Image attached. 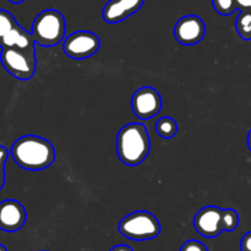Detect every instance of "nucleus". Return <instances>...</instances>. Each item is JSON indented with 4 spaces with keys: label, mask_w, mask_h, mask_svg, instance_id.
Returning a JSON list of instances; mask_svg holds the SVG:
<instances>
[{
    "label": "nucleus",
    "mask_w": 251,
    "mask_h": 251,
    "mask_svg": "<svg viewBox=\"0 0 251 251\" xmlns=\"http://www.w3.org/2000/svg\"><path fill=\"white\" fill-rule=\"evenodd\" d=\"M15 163L26 171H42L55 161V150L48 140L36 135H25L11 146Z\"/></svg>",
    "instance_id": "1"
},
{
    "label": "nucleus",
    "mask_w": 251,
    "mask_h": 251,
    "mask_svg": "<svg viewBox=\"0 0 251 251\" xmlns=\"http://www.w3.org/2000/svg\"><path fill=\"white\" fill-rule=\"evenodd\" d=\"M118 157L124 164L136 167L149 156L151 142L146 126L140 123H130L119 130L117 135Z\"/></svg>",
    "instance_id": "2"
},
{
    "label": "nucleus",
    "mask_w": 251,
    "mask_h": 251,
    "mask_svg": "<svg viewBox=\"0 0 251 251\" xmlns=\"http://www.w3.org/2000/svg\"><path fill=\"white\" fill-rule=\"evenodd\" d=\"M66 24L63 15L56 10H44L34 19L31 34L41 47H53L65 39Z\"/></svg>",
    "instance_id": "3"
},
{
    "label": "nucleus",
    "mask_w": 251,
    "mask_h": 251,
    "mask_svg": "<svg viewBox=\"0 0 251 251\" xmlns=\"http://www.w3.org/2000/svg\"><path fill=\"white\" fill-rule=\"evenodd\" d=\"M120 234L130 240H151L161 233V225L152 213L136 211L125 216L118 226Z\"/></svg>",
    "instance_id": "4"
},
{
    "label": "nucleus",
    "mask_w": 251,
    "mask_h": 251,
    "mask_svg": "<svg viewBox=\"0 0 251 251\" xmlns=\"http://www.w3.org/2000/svg\"><path fill=\"white\" fill-rule=\"evenodd\" d=\"M0 61L7 73L22 81L29 80L36 71V53H28L14 47L1 48Z\"/></svg>",
    "instance_id": "5"
},
{
    "label": "nucleus",
    "mask_w": 251,
    "mask_h": 251,
    "mask_svg": "<svg viewBox=\"0 0 251 251\" xmlns=\"http://www.w3.org/2000/svg\"><path fill=\"white\" fill-rule=\"evenodd\" d=\"M100 37L90 31H77L69 34L63 42V50L74 60H83L100 50Z\"/></svg>",
    "instance_id": "6"
},
{
    "label": "nucleus",
    "mask_w": 251,
    "mask_h": 251,
    "mask_svg": "<svg viewBox=\"0 0 251 251\" xmlns=\"http://www.w3.org/2000/svg\"><path fill=\"white\" fill-rule=\"evenodd\" d=\"M131 108L139 119L147 120L156 117L162 109V98L154 88L141 87L132 95Z\"/></svg>",
    "instance_id": "7"
},
{
    "label": "nucleus",
    "mask_w": 251,
    "mask_h": 251,
    "mask_svg": "<svg viewBox=\"0 0 251 251\" xmlns=\"http://www.w3.org/2000/svg\"><path fill=\"white\" fill-rule=\"evenodd\" d=\"M206 33V26L196 15H188L179 20L174 26V37L184 46H194L202 41Z\"/></svg>",
    "instance_id": "8"
},
{
    "label": "nucleus",
    "mask_w": 251,
    "mask_h": 251,
    "mask_svg": "<svg viewBox=\"0 0 251 251\" xmlns=\"http://www.w3.org/2000/svg\"><path fill=\"white\" fill-rule=\"evenodd\" d=\"M222 208L217 206H206L201 208L194 217L196 232L205 238H216L223 232Z\"/></svg>",
    "instance_id": "9"
},
{
    "label": "nucleus",
    "mask_w": 251,
    "mask_h": 251,
    "mask_svg": "<svg viewBox=\"0 0 251 251\" xmlns=\"http://www.w3.org/2000/svg\"><path fill=\"white\" fill-rule=\"evenodd\" d=\"M26 210L16 200H4L0 202V229L4 232H17L26 223Z\"/></svg>",
    "instance_id": "10"
},
{
    "label": "nucleus",
    "mask_w": 251,
    "mask_h": 251,
    "mask_svg": "<svg viewBox=\"0 0 251 251\" xmlns=\"http://www.w3.org/2000/svg\"><path fill=\"white\" fill-rule=\"evenodd\" d=\"M142 5L144 0H109L103 7V20L108 24H118L139 11Z\"/></svg>",
    "instance_id": "11"
},
{
    "label": "nucleus",
    "mask_w": 251,
    "mask_h": 251,
    "mask_svg": "<svg viewBox=\"0 0 251 251\" xmlns=\"http://www.w3.org/2000/svg\"><path fill=\"white\" fill-rule=\"evenodd\" d=\"M34 44H36V42H34L31 32H27L20 25L15 26L0 42L1 48H11V47H14V48H19L21 50L28 51V53H36Z\"/></svg>",
    "instance_id": "12"
},
{
    "label": "nucleus",
    "mask_w": 251,
    "mask_h": 251,
    "mask_svg": "<svg viewBox=\"0 0 251 251\" xmlns=\"http://www.w3.org/2000/svg\"><path fill=\"white\" fill-rule=\"evenodd\" d=\"M235 28L240 38L251 41V10H243L235 20Z\"/></svg>",
    "instance_id": "13"
},
{
    "label": "nucleus",
    "mask_w": 251,
    "mask_h": 251,
    "mask_svg": "<svg viewBox=\"0 0 251 251\" xmlns=\"http://www.w3.org/2000/svg\"><path fill=\"white\" fill-rule=\"evenodd\" d=\"M156 132L162 139H173L178 132V123L169 117H163L156 123Z\"/></svg>",
    "instance_id": "14"
},
{
    "label": "nucleus",
    "mask_w": 251,
    "mask_h": 251,
    "mask_svg": "<svg viewBox=\"0 0 251 251\" xmlns=\"http://www.w3.org/2000/svg\"><path fill=\"white\" fill-rule=\"evenodd\" d=\"M239 225V215L233 208H226L222 215V228L225 232H233Z\"/></svg>",
    "instance_id": "15"
},
{
    "label": "nucleus",
    "mask_w": 251,
    "mask_h": 251,
    "mask_svg": "<svg viewBox=\"0 0 251 251\" xmlns=\"http://www.w3.org/2000/svg\"><path fill=\"white\" fill-rule=\"evenodd\" d=\"M17 25L19 24H17L16 20L14 19V16L10 12L0 9V42Z\"/></svg>",
    "instance_id": "16"
},
{
    "label": "nucleus",
    "mask_w": 251,
    "mask_h": 251,
    "mask_svg": "<svg viewBox=\"0 0 251 251\" xmlns=\"http://www.w3.org/2000/svg\"><path fill=\"white\" fill-rule=\"evenodd\" d=\"M212 6L218 14L223 16H228L238 10L235 0H212Z\"/></svg>",
    "instance_id": "17"
},
{
    "label": "nucleus",
    "mask_w": 251,
    "mask_h": 251,
    "mask_svg": "<svg viewBox=\"0 0 251 251\" xmlns=\"http://www.w3.org/2000/svg\"><path fill=\"white\" fill-rule=\"evenodd\" d=\"M9 152L5 147L0 146V190L4 188L5 184V163H6Z\"/></svg>",
    "instance_id": "18"
},
{
    "label": "nucleus",
    "mask_w": 251,
    "mask_h": 251,
    "mask_svg": "<svg viewBox=\"0 0 251 251\" xmlns=\"http://www.w3.org/2000/svg\"><path fill=\"white\" fill-rule=\"evenodd\" d=\"M180 251H208V249L199 240H188L181 245Z\"/></svg>",
    "instance_id": "19"
},
{
    "label": "nucleus",
    "mask_w": 251,
    "mask_h": 251,
    "mask_svg": "<svg viewBox=\"0 0 251 251\" xmlns=\"http://www.w3.org/2000/svg\"><path fill=\"white\" fill-rule=\"evenodd\" d=\"M240 251H251V232L244 234L240 240Z\"/></svg>",
    "instance_id": "20"
},
{
    "label": "nucleus",
    "mask_w": 251,
    "mask_h": 251,
    "mask_svg": "<svg viewBox=\"0 0 251 251\" xmlns=\"http://www.w3.org/2000/svg\"><path fill=\"white\" fill-rule=\"evenodd\" d=\"M239 11L243 10H251V0H235Z\"/></svg>",
    "instance_id": "21"
},
{
    "label": "nucleus",
    "mask_w": 251,
    "mask_h": 251,
    "mask_svg": "<svg viewBox=\"0 0 251 251\" xmlns=\"http://www.w3.org/2000/svg\"><path fill=\"white\" fill-rule=\"evenodd\" d=\"M109 251H134V250H132L130 247H127V245L120 244V245H115V247H113Z\"/></svg>",
    "instance_id": "22"
},
{
    "label": "nucleus",
    "mask_w": 251,
    "mask_h": 251,
    "mask_svg": "<svg viewBox=\"0 0 251 251\" xmlns=\"http://www.w3.org/2000/svg\"><path fill=\"white\" fill-rule=\"evenodd\" d=\"M248 147H249V150L251 151V129L249 134H248Z\"/></svg>",
    "instance_id": "23"
},
{
    "label": "nucleus",
    "mask_w": 251,
    "mask_h": 251,
    "mask_svg": "<svg viewBox=\"0 0 251 251\" xmlns=\"http://www.w3.org/2000/svg\"><path fill=\"white\" fill-rule=\"evenodd\" d=\"M10 2H12V4H21L22 1H24V0H9Z\"/></svg>",
    "instance_id": "24"
},
{
    "label": "nucleus",
    "mask_w": 251,
    "mask_h": 251,
    "mask_svg": "<svg viewBox=\"0 0 251 251\" xmlns=\"http://www.w3.org/2000/svg\"><path fill=\"white\" fill-rule=\"evenodd\" d=\"M0 251H7V250H6V248L4 247V245L0 244Z\"/></svg>",
    "instance_id": "25"
},
{
    "label": "nucleus",
    "mask_w": 251,
    "mask_h": 251,
    "mask_svg": "<svg viewBox=\"0 0 251 251\" xmlns=\"http://www.w3.org/2000/svg\"><path fill=\"white\" fill-rule=\"evenodd\" d=\"M43 251H46V250H43Z\"/></svg>",
    "instance_id": "26"
}]
</instances>
